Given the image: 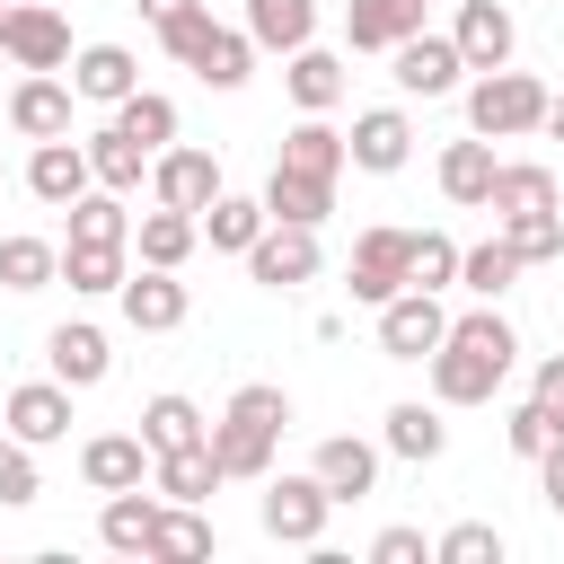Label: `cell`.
<instances>
[{"mask_svg":"<svg viewBox=\"0 0 564 564\" xmlns=\"http://www.w3.org/2000/svg\"><path fill=\"white\" fill-rule=\"evenodd\" d=\"M511 361H520V335H511V317L485 300V308L449 317V335H441V352H432L423 370H432V397H441V405H485V397L511 379Z\"/></svg>","mask_w":564,"mask_h":564,"instance_id":"6da1fadb","label":"cell"},{"mask_svg":"<svg viewBox=\"0 0 564 564\" xmlns=\"http://www.w3.org/2000/svg\"><path fill=\"white\" fill-rule=\"evenodd\" d=\"M282 432H291V397H282L273 379H247V388L220 405L212 449H220L229 476H273V441H282Z\"/></svg>","mask_w":564,"mask_h":564,"instance_id":"7a4b0ae2","label":"cell"},{"mask_svg":"<svg viewBox=\"0 0 564 564\" xmlns=\"http://www.w3.org/2000/svg\"><path fill=\"white\" fill-rule=\"evenodd\" d=\"M546 79H529V70H476L467 79V132H485V141H520V132H546Z\"/></svg>","mask_w":564,"mask_h":564,"instance_id":"3957f363","label":"cell"},{"mask_svg":"<svg viewBox=\"0 0 564 564\" xmlns=\"http://www.w3.org/2000/svg\"><path fill=\"white\" fill-rule=\"evenodd\" d=\"M344 282H352V300L361 308H379V300H397L405 282H414V229H361L352 238V264H344Z\"/></svg>","mask_w":564,"mask_h":564,"instance_id":"277c9868","label":"cell"},{"mask_svg":"<svg viewBox=\"0 0 564 564\" xmlns=\"http://www.w3.org/2000/svg\"><path fill=\"white\" fill-rule=\"evenodd\" d=\"M326 511H335V494L317 485V467H308V476H264V502H256L264 538H282V546H317V538H326Z\"/></svg>","mask_w":564,"mask_h":564,"instance_id":"5b68a950","label":"cell"},{"mask_svg":"<svg viewBox=\"0 0 564 564\" xmlns=\"http://www.w3.org/2000/svg\"><path fill=\"white\" fill-rule=\"evenodd\" d=\"M441 335H449L441 291H414V282H405L397 300H379V352H388V361H432Z\"/></svg>","mask_w":564,"mask_h":564,"instance_id":"8992f818","label":"cell"},{"mask_svg":"<svg viewBox=\"0 0 564 564\" xmlns=\"http://www.w3.org/2000/svg\"><path fill=\"white\" fill-rule=\"evenodd\" d=\"M0 53H9L18 70H62V62H70V26H62V9H53V0H9V18H0Z\"/></svg>","mask_w":564,"mask_h":564,"instance_id":"52a82bcc","label":"cell"},{"mask_svg":"<svg viewBox=\"0 0 564 564\" xmlns=\"http://www.w3.org/2000/svg\"><path fill=\"white\" fill-rule=\"evenodd\" d=\"M317 229H300V220H264V238L247 247V282H264V291H300V282H317Z\"/></svg>","mask_w":564,"mask_h":564,"instance_id":"ba28073f","label":"cell"},{"mask_svg":"<svg viewBox=\"0 0 564 564\" xmlns=\"http://www.w3.org/2000/svg\"><path fill=\"white\" fill-rule=\"evenodd\" d=\"M388 62H397L388 79H397L405 97H449V88L467 79V53H458V35H432V26H423V35H405Z\"/></svg>","mask_w":564,"mask_h":564,"instance_id":"9c48e42d","label":"cell"},{"mask_svg":"<svg viewBox=\"0 0 564 564\" xmlns=\"http://www.w3.org/2000/svg\"><path fill=\"white\" fill-rule=\"evenodd\" d=\"M70 397H79V388H62V379H26V388L0 397V423H9L26 449H53V441H70Z\"/></svg>","mask_w":564,"mask_h":564,"instance_id":"30bf717a","label":"cell"},{"mask_svg":"<svg viewBox=\"0 0 564 564\" xmlns=\"http://www.w3.org/2000/svg\"><path fill=\"white\" fill-rule=\"evenodd\" d=\"M220 194V159L212 150H185V141H167L159 159H150V203H176V212H194L203 220V203Z\"/></svg>","mask_w":564,"mask_h":564,"instance_id":"8fae6325","label":"cell"},{"mask_svg":"<svg viewBox=\"0 0 564 564\" xmlns=\"http://www.w3.org/2000/svg\"><path fill=\"white\" fill-rule=\"evenodd\" d=\"M123 326H141V335H176L185 326V308H194V291L167 273V264H141V273H123Z\"/></svg>","mask_w":564,"mask_h":564,"instance_id":"7c38bea8","label":"cell"},{"mask_svg":"<svg viewBox=\"0 0 564 564\" xmlns=\"http://www.w3.org/2000/svg\"><path fill=\"white\" fill-rule=\"evenodd\" d=\"M150 467H159V449H150L141 432H97V441H79V485H88V494L150 485Z\"/></svg>","mask_w":564,"mask_h":564,"instance_id":"4fadbf2b","label":"cell"},{"mask_svg":"<svg viewBox=\"0 0 564 564\" xmlns=\"http://www.w3.org/2000/svg\"><path fill=\"white\" fill-rule=\"evenodd\" d=\"M344 150H352V167L397 176V167L414 159V123H405V106H361V115H352V132H344Z\"/></svg>","mask_w":564,"mask_h":564,"instance_id":"5bb4252c","label":"cell"},{"mask_svg":"<svg viewBox=\"0 0 564 564\" xmlns=\"http://www.w3.org/2000/svg\"><path fill=\"white\" fill-rule=\"evenodd\" d=\"M88 185H97V167H88V141H70V132H62V141H35V159H26V194H35V203L70 212Z\"/></svg>","mask_w":564,"mask_h":564,"instance_id":"9a60e30c","label":"cell"},{"mask_svg":"<svg viewBox=\"0 0 564 564\" xmlns=\"http://www.w3.org/2000/svg\"><path fill=\"white\" fill-rule=\"evenodd\" d=\"M70 79H53V70H26L18 88H9V132H26V141H62L70 132Z\"/></svg>","mask_w":564,"mask_h":564,"instance_id":"2e32d148","label":"cell"},{"mask_svg":"<svg viewBox=\"0 0 564 564\" xmlns=\"http://www.w3.org/2000/svg\"><path fill=\"white\" fill-rule=\"evenodd\" d=\"M405 35H423V0H344V44L352 53H397Z\"/></svg>","mask_w":564,"mask_h":564,"instance_id":"e0dca14e","label":"cell"},{"mask_svg":"<svg viewBox=\"0 0 564 564\" xmlns=\"http://www.w3.org/2000/svg\"><path fill=\"white\" fill-rule=\"evenodd\" d=\"M458 53H467V70H502L511 62V44H520V26H511V9L502 0H458Z\"/></svg>","mask_w":564,"mask_h":564,"instance_id":"ac0fdd59","label":"cell"},{"mask_svg":"<svg viewBox=\"0 0 564 564\" xmlns=\"http://www.w3.org/2000/svg\"><path fill=\"white\" fill-rule=\"evenodd\" d=\"M70 88H79L88 106H123V97L141 88V62H132L123 44H79V53H70Z\"/></svg>","mask_w":564,"mask_h":564,"instance_id":"d6986e66","label":"cell"},{"mask_svg":"<svg viewBox=\"0 0 564 564\" xmlns=\"http://www.w3.org/2000/svg\"><path fill=\"white\" fill-rule=\"evenodd\" d=\"M485 212H494V220H511V212H564V185H555V167H538V159H502Z\"/></svg>","mask_w":564,"mask_h":564,"instance_id":"ffe728a7","label":"cell"},{"mask_svg":"<svg viewBox=\"0 0 564 564\" xmlns=\"http://www.w3.org/2000/svg\"><path fill=\"white\" fill-rule=\"evenodd\" d=\"M150 485H159L167 502H212V494L229 485V467H220V449H212V441H194V449H159Z\"/></svg>","mask_w":564,"mask_h":564,"instance_id":"44dd1931","label":"cell"},{"mask_svg":"<svg viewBox=\"0 0 564 564\" xmlns=\"http://www.w3.org/2000/svg\"><path fill=\"white\" fill-rule=\"evenodd\" d=\"M282 62H291L282 88H291L300 115H335V106H344V62H335L326 44H300V53H282Z\"/></svg>","mask_w":564,"mask_h":564,"instance_id":"7402d4cb","label":"cell"},{"mask_svg":"<svg viewBox=\"0 0 564 564\" xmlns=\"http://www.w3.org/2000/svg\"><path fill=\"white\" fill-rule=\"evenodd\" d=\"M494 167H502V159H494V141H485V132H467V141H449V150H441V194H449L458 212H485Z\"/></svg>","mask_w":564,"mask_h":564,"instance_id":"603a6c76","label":"cell"},{"mask_svg":"<svg viewBox=\"0 0 564 564\" xmlns=\"http://www.w3.org/2000/svg\"><path fill=\"white\" fill-rule=\"evenodd\" d=\"M264 220H273L264 194H229V185H220V194L203 203V238H212V256H247V247L264 238Z\"/></svg>","mask_w":564,"mask_h":564,"instance_id":"cb8c5ba5","label":"cell"},{"mask_svg":"<svg viewBox=\"0 0 564 564\" xmlns=\"http://www.w3.org/2000/svg\"><path fill=\"white\" fill-rule=\"evenodd\" d=\"M132 247H141V264H167V273H176V264L203 247V220L176 212V203H150V212L132 220Z\"/></svg>","mask_w":564,"mask_h":564,"instance_id":"d4e9b609","label":"cell"},{"mask_svg":"<svg viewBox=\"0 0 564 564\" xmlns=\"http://www.w3.org/2000/svg\"><path fill=\"white\" fill-rule=\"evenodd\" d=\"M44 370H53L62 388H97V379L115 370V352H106L97 326H53V335H44Z\"/></svg>","mask_w":564,"mask_h":564,"instance_id":"484cf974","label":"cell"},{"mask_svg":"<svg viewBox=\"0 0 564 564\" xmlns=\"http://www.w3.org/2000/svg\"><path fill=\"white\" fill-rule=\"evenodd\" d=\"M308 467H317V485H326L335 502H361V494L379 485V449H370V441H352V432L317 441V458H308Z\"/></svg>","mask_w":564,"mask_h":564,"instance_id":"4316f807","label":"cell"},{"mask_svg":"<svg viewBox=\"0 0 564 564\" xmlns=\"http://www.w3.org/2000/svg\"><path fill=\"white\" fill-rule=\"evenodd\" d=\"M185 70H194L203 88H247V79H256V35H247V26H220V18H212L203 53H194Z\"/></svg>","mask_w":564,"mask_h":564,"instance_id":"83f0119b","label":"cell"},{"mask_svg":"<svg viewBox=\"0 0 564 564\" xmlns=\"http://www.w3.org/2000/svg\"><path fill=\"white\" fill-rule=\"evenodd\" d=\"M264 212H273V220H300V229H317V220L335 212V176H300V167H282V159H273V176H264Z\"/></svg>","mask_w":564,"mask_h":564,"instance_id":"f1b7e54d","label":"cell"},{"mask_svg":"<svg viewBox=\"0 0 564 564\" xmlns=\"http://www.w3.org/2000/svg\"><path fill=\"white\" fill-rule=\"evenodd\" d=\"M150 529H159V494H141V485L106 494V511H97V546H115V555H150Z\"/></svg>","mask_w":564,"mask_h":564,"instance_id":"f546056e","label":"cell"},{"mask_svg":"<svg viewBox=\"0 0 564 564\" xmlns=\"http://www.w3.org/2000/svg\"><path fill=\"white\" fill-rule=\"evenodd\" d=\"M282 167H300V176H344L352 150H344V132H335L326 115H300V123L282 132Z\"/></svg>","mask_w":564,"mask_h":564,"instance_id":"4dcf8cb0","label":"cell"},{"mask_svg":"<svg viewBox=\"0 0 564 564\" xmlns=\"http://www.w3.org/2000/svg\"><path fill=\"white\" fill-rule=\"evenodd\" d=\"M379 441H388V458H414V467H423V458H441V449H449L441 397H432V405H414V397H405V405H388V432H379Z\"/></svg>","mask_w":564,"mask_h":564,"instance_id":"1f68e13d","label":"cell"},{"mask_svg":"<svg viewBox=\"0 0 564 564\" xmlns=\"http://www.w3.org/2000/svg\"><path fill=\"white\" fill-rule=\"evenodd\" d=\"M150 555H159V564H203V555H212V520H203V502H167V494H159Z\"/></svg>","mask_w":564,"mask_h":564,"instance_id":"d6a6232c","label":"cell"},{"mask_svg":"<svg viewBox=\"0 0 564 564\" xmlns=\"http://www.w3.org/2000/svg\"><path fill=\"white\" fill-rule=\"evenodd\" d=\"M247 35L256 53H300L317 35V0H247Z\"/></svg>","mask_w":564,"mask_h":564,"instance_id":"836d02e7","label":"cell"},{"mask_svg":"<svg viewBox=\"0 0 564 564\" xmlns=\"http://www.w3.org/2000/svg\"><path fill=\"white\" fill-rule=\"evenodd\" d=\"M44 282H62V247L35 229H9L0 238V291H44Z\"/></svg>","mask_w":564,"mask_h":564,"instance_id":"e575fe53","label":"cell"},{"mask_svg":"<svg viewBox=\"0 0 564 564\" xmlns=\"http://www.w3.org/2000/svg\"><path fill=\"white\" fill-rule=\"evenodd\" d=\"M70 247H132V212L115 203V185H88L70 203Z\"/></svg>","mask_w":564,"mask_h":564,"instance_id":"d590c367","label":"cell"},{"mask_svg":"<svg viewBox=\"0 0 564 564\" xmlns=\"http://www.w3.org/2000/svg\"><path fill=\"white\" fill-rule=\"evenodd\" d=\"M520 273H529V264H520V247H511L502 229H494L485 247H458V282H467L476 300H502V291H511Z\"/></svg>","mask_w":564,"mask_h":564,"instance_id":"8d00e7d4","label":"cell"},{"mask_svg":"<svg viewBox=\"0 0 564 564\" xmlns=\"http://www.w3.org/2000/svg\"><path fill=\"white\" fill-rule=\"evenodd\" d=\"M141 441H150V449H194V441H212V423H203V405H194V397H176V388H167V397H150V405H141Z\"/></svg>","mask_w":564,"mask_h":564,"instance_id":"74e56055","label":"cell"},{"mask_svg":"<svg viewBox=\"0 0 564 564\" xmlns=\"http://www.w3.org/2000/svg\"><path fill=\"white\" fill-rule=\"evenodd\" d=\"M88 167H97V185L132 194V185H141V167H150V150H141L123 123H106V132H88Z\"/></svg>","mask_w":564,"mask_h":564,"instance_id":"f35d334b","label":"cell"},{"mask_svg":"<svg viewBox=\"0 0 564 564\" xmlns=\"http://www.w3.org/2000/svg\"><path fill=\"white\" fill-rule=\"evenodd\" d=\"M115 123H123V132H132V141L159 159V150L176 141V97H159V88H132V97L115 106Z\"/></svg>","mask_w":564,"mask_h":564,"instance_id":"ab89813d","label":"cell"},{"mask_svg":"<svg viewBox=\"0 0 564 564\" xmlns=\"http://www.w3.org/2000/svg\"><path fill=\"white\" fill-rule=\"evenodd\" d=\"M123 273H132L123 247H70V238H62V282H70V291L106 300V291H123Z\"/></svg>","mask_w":564,"mask_h":564,"instance_id":"60d3db41","label":"cell"},{"mask_svg":"<svg viewBox=\"0 0 564 564\" xmlns=\"http://www.w3.org/2000/svg\"><path fill=\"white\" fill-rule=\"evenodd\" d=\"M511 247H520V264H555L564 256V212H511V220H494Z\"/></svg>","mask_w":564,"mask_h":564,"instance_id":"b9f144b4","label":"cell"},{"mask_svg":"<svg viewBox=\"0 0 564 564\" xmlns=\"http://www.w3.org/2000/svg\"><path fill=\"white\" fill-rule=\"evenodd\" d=\"M502 441H511L520 458H546V449L564 441V414H555L546 397H529V405H511V414H502Z\"/></svg>","mask_w":564,"mask_h":564,"instance_id":"7bdbcfd3","label":"cell"},{"mask_svg":"<svg viewBox=\"0 0 564 564\" xmlns=\"http://www.w3.org/2000/svg\"><path fill=\"white\" fill-rule=\"evenodd\" d=\"M432 555H441V564H502V529L458 520V529H441V538H432Z\"/></svg>","mask_w":564,"mask_h":564,"instance_id":"ee69618b","label":"cell"},{"mask_svg":"<svg viewBox=\"0 0 564 564\" xmlns=\"http://www.w3.org/2000/svg\"><path fill=\"white\" fill-rule=\"evenodd\" d=\"M458 282V238L449 229H414V291H441Z\"/></svg>","mask_w":564,"mask_h":564,"instance_id":"f6af8a7d","label":"cell"},{"mask_svg":"<svg viewBox=\"0 0 564 564\" xmlns=\"http://www.w3.org/2000/svg\"><path fill=\"white\" fill-rule=\"evenodd\" d=\"M35 494H44V485H35V449L9 432V441H0V502H9V511H26Z\"/></svg>","mask_w":564,"mask_h":564,"instance_id":"bcb514c9","label":"cell"},{"mask_svg":"<svg viewBox=\"0 0 564 564\" xmlns=\"http://www.w3.org/2000/svg\"><path fill=\"white\" fill-rule=\"evenodd\" d=\"M203 35H212V0H194L185 18H167V26H159V44H167L176 62H194V53H203Z\"/></svg>","mask_w":564,"mask_h":564,"instance_id":"7dc6e473","label":"cell"},{"mask_svg":"<svg viewBox=\"0 0 564 564\" xmlns=\"http://www.w3.org/2000/svg\"><path fill=\"white\" fill-rule=\"evenodd\" d=\"M432 546H423V529H379L370 538V564H423Z\"/></svg>","mask_w":564,"mask_h":564,"instance_id":"c3c4849f","label":"cell"},{"mask_svg":"<svg viewBox=\"0 0 564 564\" xmlns=\"http://www.w3.org/2000/svg\"><path fill=\"white\" fill-rule=\"evenodd\" d=\"M538 494H546V511L564 520V441H555V449L538 458Z\"/></svg>","mask_w":564,"mask_h":564,"instance_id":"681fc988","label":"cell"},{"mask_svg":"<svg viewBox=\"0 0 564 564\" xmlns=\"http://www.w3.org/2000/svg\"><path fill=\"white\" fill-rule=\"evenodd\" d=\"M529 397H546V405L564 414V352H546V361H538V379H529Z\"/></svg>","mask_w":564,"mask_h":564,"instance_id":"f907efd6","label":"cell"},{"mask_svg":"<svg viewBox=\"0 0 564 564\" xmlns=\"http://www.w3.org/2000/svg\"><path fill=\"white\" fill-rule=\"evenodd\" d=\"M185 9H194V0H141V18H150V26H167V18H185Z\"/></svg>","mask_w":564,"mask_h":564,"instance_id":"816d5d0a","label":"cell"},{"mask_svg":"<svg viewBox=\"0 0 564 564\" xmlns=\"http://www.w3.org/2000/svg\"><path fill=\"white\" fill-rule=\"evenodd\" d=\"M546 132H555V141H564V88H555V97H546Z\"/></svg>","mask_w":564,"mask_h":564,"instance_id":"f5cc1de1","label":"cell"},{"mask_svg":"<svg viewBox=\"0 0 564 564\" xmlns=\"http://www.w3.org/2000/svg\"><path fill=\"white\" fill-rule=\"evenodd\" d=\"M0 185H9V176H0Z\"/></svg>","mask_w":564,"mask_h":564,"instance_id":"db71d44e","label":"cell"},{"mask_svg":"<svg viewBox=\"0 0 564 564\" xmlns=\"http://www.w3.org/2000/svg\"><path fill=\"white\" fill-rule=\"evenodd\" d=\"M0 62H9V53H0Z\"/></svg>","mask_w":564,"mask_h":564,"instance_id":"11a10c76","label":"cell"}]
</instances>
